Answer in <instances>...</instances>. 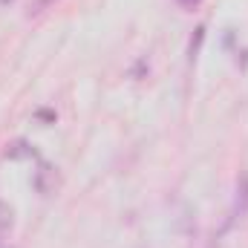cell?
<instances>
[{
  "label": "cell",
  "mask_w": 248,
  "mask_h": 248,
  "mask_svg": "<svg viewBox=\"0 0 248 248\" xmlns=\"http://www.w3.org/2000/svg\"><path fill=\"white\" fill-rule=\"evenodd\" d=\"M32 187H35L41 196L55 193V187H58V170H55L49 162H38V170L32 173Z\"/></svg>",
  "instance_id": "6da1fadb"
},
{
  "label": "cell",
  "mask_w": 248,
  "mask_h": 248,
  "mask_svg": "<svg viewBox=\"0 0 248 248\" xmlns=\"http://www.w3.org/2000/svg\"><path fill=\"white\" fill-rule=\"evenodd\" d=\"M248 214V173L237 179V196H234V219Z\"/></svg>",
  "instance_id": "7a4b0ae2"
},
{
  "label": "cell",
  "mask_w": 248,
  "mask_h": 248,
  "mask_svg": "<svg viewBox=\"0 0 248 248\" xmlns=\"http://www.w3.org/2000/svg\"><path fill=\"white\" fill-rule=\"evenodd\" d=\"M3 156L12 159V162H17V159H32V156H35V147H32L26 139H17V141H12V144L6 147Z\"/></svg>",
  "instance_id": "3957f363"
},
{
  "label": "cell",
  "mask_w": 248,
  "mask_h": 248,
  "mask_svg": "<svg viewBox=\"0 0 248 248\" xmlns=\"http://www.w3.org/2000/svg\"><path fill=\"white\" fill-rule=\"evenodd\" d=\"M12 225H15V211H12V205H9V202H3V199H0V234H9V231H12Z\"/></svg>",
  "instance_id": "277c9868"
},
{
  "label": "cell",
  "mask_w": 248,
  "mask_h": 248,
  "mask_svg": "<svg viewBox=\"0 0 248 248\" xmlns=\"http://www.w3.org/2000/svg\"><path fill=\"white\" fill-rule=\"evenodd\" d=\"M202 41H205V26H196V29H193V38H190V44H187V58H190V61L199 55Z\"/></svg>",
  "instance_id": "5b68a950"
},
{
  "label": "cell",
  "mask_w": 248,
  "mask_h": 248,
  "mask_svg": "<svg viewBox=\"0 0 248 248\" xmlns=\"http://www.w3.org/2000/svg\"><path fill=\"white\" fill-rule=\"evenodd\" d=\"M35 119H38V122H44V124H55V119H58V116H55V110H49V107H41V110L35 113Z\"/></svg>",
  "instance_id": "8992f818"
},
{
  "label": "cell",
  "mask_w": 248,
  "mask_h": 248,
  "mask_svg": "<svg viewBox=\"0 0 248 248\" xmlns=\"http://www.w3.org/2000/svg\"><path fill=\"white\" fill-rule=\"evenodd\" d=\"M147 69H150V66H147V61H144V58H139V61H136V66L130 69V75H133V78H141Z\"/></svg>",
  "instance_id": "52a82bcc"
},
{
  "label": "cell",
  "mask_w": 248,
  "mask_h": 248,
  "mask_svg": "<svg viewBox=\"0 0 248 248\" xmlns=\"http://www.w3.org/2000/svg\"><path fill=\"white\" fill-rule=\"evenodd\" d=\"M55 0H35L32 3V9H29V15H38V12H44V9H49Z\"/></svg>",
  "instance_id": "ba28073f"
},
{
  "label": "cell",
  "mask_w": 248,
  "mask_h": 248,
  "mask_svg": "<svg viewBox=\"0 0 248 248\" xmlns=\"http://www.w3.org/2000/svg\"><path fill=\"white\" fill-rule=\"evenodd\" d=\"M176 3H179L182 9H196V6H199L202 0H176Z\"/></svg>",
  "instance_id": "9c48e42d"
},
{
  "label": "cell",
  "mask_w": 248,
  "mask_h": 248,
  "mask_svg": "<svg viewBox=\"0 0 248 248\" xmlns=\"http://www.w3.org/2000/svg\"><path fill=\"white\" fill-rule=\"evenodd\" d=\"M0 248H9L6 246V240H3V234H0Z\"/></svg>",
  "instance_id": "30bf717a"
},
{
  "label": "cell",
  "mask_w": 248,
  "mask_h": 248,
  "mask_svg": "<svg viewBox=\"0 0 248 248\" xmlns=\"http://www.w3.org/2000/svg\"><path fill=\"white\" fill-rule=\"evenodd\" d=\"M9 3H12V0H0V6H9Z\"/></svg>",
  "instance_id": "8fae6325"
}]
</instances>
